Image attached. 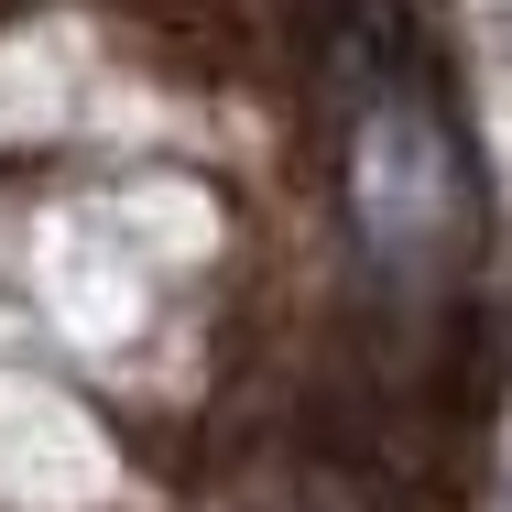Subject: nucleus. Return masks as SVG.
<instances>
[{
    "mask_svg": "<svg viewBox=\"0 0 512 512\" xmlns=\"http://www.w3.org/2000/svg\"><path fill=\"white\" fill-rule=\"evenodd\" d=\"M349 218H360V251L382 273H447L480 229V186H469V142L436 99L425 55H414L404 11L393 0H349Z\"/></svg>",
    "mask_w": 512,
    "mask_h": 512,
    "instance_id": "nucleus-1",
    "label": "nucleus"
}]
</instances>
